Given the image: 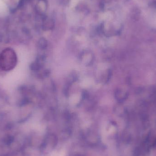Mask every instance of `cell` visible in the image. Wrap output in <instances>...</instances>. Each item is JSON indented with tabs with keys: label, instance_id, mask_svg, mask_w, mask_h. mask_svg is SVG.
<instances>
[{
	"label": "cell",
	"instance_id": "1",
	"mask_svg": "<svg viewBox=\"0 0 156 156\" xmlns=\"http://www.w3.org/2000/svg\"><path fill=\"white\" fill-rule=\"evenodd\" d=\"M17 62V56L13 49L5 48L0 54V68L2 70H12L16 66Z\"/></svg>",
	"mask_w": 156,
	"mask_h": 156
}]
</instances>
